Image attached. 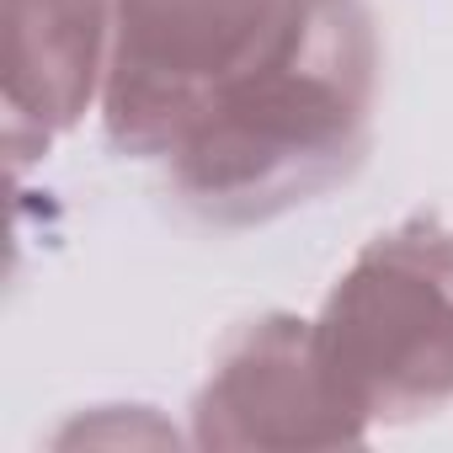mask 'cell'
<instances>
[{
    "mask_svg": "<svg viewBox=\"0 0 453 453\" xmlns=\"http://www.w3.org/2000/svg\"><path fill=\"white\" fill-rule=\"evenodd\" d=\"M379 33L363 0H283L267 43L165 155L176 197L208 224L278 219L368 150Z\"/></svg>",
    "mask_w": 453,
    "mask_h": 453,
    "instance_id": "6da1fadb",
    "label": "cell"
},
{
    "mask_svg": "<svg viewBox=\"0 0 453 453\" xmlns=\"http://www.w3.org/2000/svg\"><path fill=\"white\" fill-rule=\"evenodd\" d=\"M315 352L363 421H405L453 400V230L405 219L326 294Z\"/></svg>",
    "mask_w": 453,
    "mask_h": 453,
    "instance_id": "7a4b0ae2",
    "label": "cell"
},
{
    "mask_svg": "<svg viewBox=\"0 0 453 453\" xmlns=\"http://www.w3.org/2000/svg\"><path fill=\"white\" fill-rule=\"evenodd\" d=\"M283 0H112L102 123L123 155L165 160L267 43Z\"/></svg>",
    "mask_w": 453,
    "mask_h": 453,
    "instance_id": "3957f363",
    "label": "cell"
},
{
    "mask_svg": "<svg viewBox=\"0 0 453 453\" xmlns=\"http://www.w3.org/2000/svg\"><path fill=\"white\" fill-rule=\"evenodd\" d=\"M363 432V411L315 352V326L294 315L251 320L219 352L192 405L197 448H352Z\"/></svg>",
    "mask_w": 453,
    "mask_h": 453,
    "instance_id": "277c9868",
    "label": "cell"
},
{
    "mask_svg": "<svg viewBox=\"0 0 453 453\" xmlns=\"http://www.w3.org/2000/svg\"><path fill=\"white\" fill-rule=\"evenodd\" d=\"M112 0H0V102L12 160L43 155L102 96Z\"/></svg>",
    "mask_w": 453,
    "mask_h": 453,
    "instance_id": "5b68a950",
    "label": "cell"
}]
</instances>
